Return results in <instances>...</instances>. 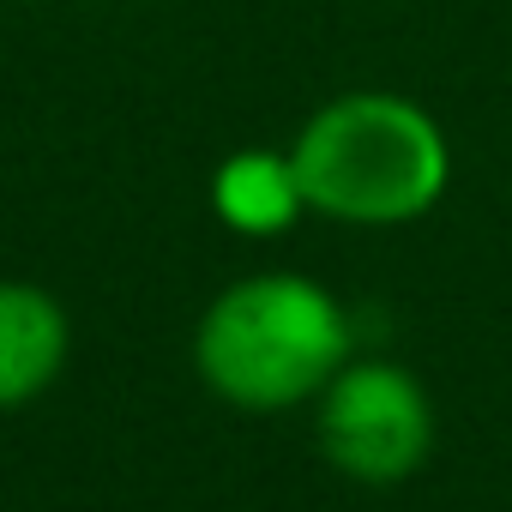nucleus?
<instances>
[{"label":"nucleus","mask_w":512,"mask_h":512,"mask_svg":"<svg viewBox=\"0 0 512 512\" xmlns=\"http://www.w3.org/2000/svg\"><path fill=\"white\" fill-rule=\"evenodd\" d=\"M302 199L338 223H410L440 205L452 151L440 121L392 91H350L308 115L290 145Z\"/></svg>","instance_id":"f257e3e1"},{"label":"nucleus","mask_w":512,"mask_h":512,"mask_svg":"<svg viewBox=\"0 0 512 512\" xmlns=\"http://www.w3.org/2000/svg\"><path fill=\"white\" fill-rule=\"evenodd\" d=\"M199 380L241 410H290L320 398L350 362V314L296 272L229 284L193 332Z\"/></svg>","instance_id":"f03ea898"},{"label":"nucleus","mask_w":512,"mask_h":512,"mask_svg":"<svg viewBox=\"0 0 512 512\" xmlns=\"http://www.w3.org/2000/svg\"><path fill=\"white\" fill-rule=\"evenodd\" d=\"M320 446L344 476L392 488L422 470L434 446L428 392L392 362H344L338 380L320 392Z\"/></svg>","instance_id":"7ed1b4c3"},{"label":"nucleus","mask_w":512,"mask_h":512,"mask_svg":"<svg viewBox=\"0 0 512 512\" xmlns=\"http://www.w3.org/2000/svg\"><path fill=\"white\" fill-rule=\"evenodd\" d=\"M67 308L37 284H0V410H19L67 368Z\"/></svg>","instance_id":"20e7f679"},{"label":"nucleus","mask_w":512,"mask_h":512,"mask_svg":"<svg viewBox=\"0 0 512 512\" xmlns=\"http://www.w3.org/2000/svg\"><path fill=\"white\" fill-rule=\"evenodd\" d=\"M217 211L223 223L247 229V235H272L284 229L308 199H302V181L290 169V157H266V151H241L217 169Z\"/></svg>","instance_id":"39448f33"}]
</instances>
